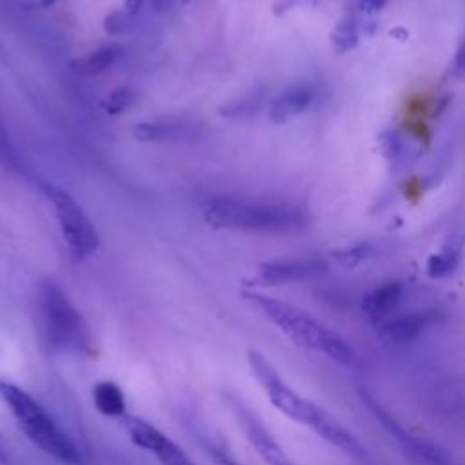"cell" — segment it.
I'll return each instance as SVG.
<instances>
[{
  "label": "cell",
  "instance_id": "cell-9",
  "mask_svg": "<svg viewBox=\"0 0 465 465\" xmlns=\"http://www.w3.org/2000/svg\"><path fill=\"white\" fill-rule=\"evenodd\" d=\"M238 423L242 425L247 440L263 460L265 465H294L282 445L274 440V436L260 423V420L240 401L232 403Z\"/></svg>",
  "mask_w": 465,
  "mask_h": 465
},
{
  "label": "cell",
  "instance_id": "cell-16",
  "mask_svg": "<svg viewBox=\"0 0 465 465\" xmlns=\"http://www.w3.org/2000/svg\"><path fill=\"white\" fill-rule=\"evenodd\" d=\"M133 138L138 142H167L180 140L187 129L183 124L173 122H138L133 125Z\"/></svg>",
  "mask_w": 465,
  "mask_h": 465
},
{
  "label": "cell",
  "instance_id": "cell-20",
  "mask_svg": "<svg viewBox=\"0 0 465 465\" xmlns=\"http://www.w3.org/2000/svg\"><path fill=\"white\" fill-rule=\"evenodd\" d=\"M138 98V93L131 85H120L113 89L102 102V107L109 114H122L125 113Z\"/></svg>",
  "mask_w": 465,
  "mask_h": 465
},
{
  "label": "cell",
  "instance_id": "cell-4",
  "mask_svg": "<svg viewBox=\"0 0 465 465\" xmlns=\"http://www.w3.org/2000/svg\"><path fill=\"white\" fill-rule=\"evenodd\" d=\"M40 336L53 352H80L89 349V329L65 291L53 280H44L36 294Z\"/></svg>",
  "mask_w": 465,
  "mask_h": 465
},
{
  "label": "cell",
  "instance_id": "cell-27",
  "mask_svg": "<svg viewBox=\"0 0 465 465\" xmlns=\"http://www.w3.org/2000/svg\"><path fill=\"white\" fill-rule=\"evenodd\" d=\"M42 2V5H45V7H49V5H53L56 0H40Z\"/></svg>",
  "mask_w": 465,
  "mask_h": 465
},
{
  "label": "cell",
  "instance_id": "cell-12",
  "mask_svg": "<svg viewBox=\"0 0 465 465\" xmlns=\"http://www.w3.org/2000/svg\"><path fill=\"white\" fill-rule=\"evenodd\" d=\"M314 100V87L311 84H294L282 91L269 104V118L272 124H285L289 118L302 114Z\"/></svg>",
  "mask_w": 465,
  "mask_h": 465
},
{
  "label": "cell",
  "instance_id": "cell-19",
  "mask_svg": "<svg viewBox=\"0 0 465 465\" xmlns=\"http://www.w3.org/2000/svg\"><path fill=\"white\" fill-rule=\"evenodd\" d=\"M374 252V247L372 243L369 242H360V243H354V245H349V247H341V249H336L332 251V258L336 260V263H340L341 267L345 269H354L358 267L360 263H363L365 260H369Z\"/></svg>",
  "mask_w": 465,
  "mask_h": 465
},
{
  "label": "cell",
  "instance_id": "cell-22",
  "mask_svg": "<svg viewBox=\"0 0 465 465\" xmlns=\"http://www.w3.org/2000/svg\"><path fill=\"white\" fill-rule=\"evenodd\" d=\"M450 76L456 80L465 78V38L460 42L454 58L450 62Z\"/></svg>",
  "mask_w": 465,
  "mask_h": 465
},
{
  "label": "cell",
  "instance_id": "cell-2",
  "mask_svg": "<svg viewBox=\"0 0 465 465\" xmlns=\"http://www.w3.org/2000/svg\"><path fill=\"white\" fill-rule=\"evenodd\" d=\"M202 216L214 229L291 232L303 229L307 216L302 209L287 203H260L214 196L202 202Z\"/></svg>",
  "mask_w": 465,
  "mask_h": 465
},
{
  "label": "cell",
  "instance_id": "cell-8",
  "mask_svg": "<svg viewBox=\"0 0 465 465\" xmlns=\"http://www.w3.org/2000/svg\"><path fill=\"white\" fill-rule=\"evenodd\" d=\"M327 272V263L322 258H287L265 262L258 267L252 285H283L292 282H303Z\"/></svg>",
  "mask_w": 465,
  "mask_h": 465
},
{
  "label": "cell",
  "instance_id": "cell-6",
  "mask_svg": "<svg viewBox=\"0 0 465 465\" xmlns=\"http://www.w3.org/2000/svg\"><path fill=\"white\" fill-rule=\"evenodd\" d=\"M42 191L54 209L58 229L67 247L69 258L74 263L84 262L100 245V236L94 223L67 191L51 183H44Z\"/></svg>",
  "mask_w": 465,
  "mask_h": 465
},
{
  "label": "cell",
  "instance_id": "cell-7",
  "mask_svg": "<svg viewBox=\"0 0 465 465\" xmlns=\"http://www.w3.org/2000/svg\"><path fill=\"white\" fill-rule=\"evenodd\" d=\"M120 421L129 440L136 447L153 454L160 461V465H194L189 454L174 440H171L165 432H162L147 420L125 412Z\"/></svg>",
  "mask_w": 465,
  "mask_h": 465
},
{
  "label": "cell",
  "instance_id": "cell-15",
  "mask_svg": "<svg viewBox=\"0 0 465 465\" xmlns=\"http://www.w3.org/2000/svg\"><path fill=\"white\" fill-rule=\"evenodd\" d=\"M93 403L104 416L122 418L125 414V396L114 381H98L93 389Z\"/></svg>",
  "mask_w": 465,
  "mask_h": 465
},
{
  "label": "cell",
  "instance_id": "cell-24",
  "mask_svg": "<svg viewBox=\"0 0 465 465\" xmlns=\"http://www.w3.org/2000/svg\"><path fill=\"white\" fill-rule=\"evenodd\" d=\"M389 0H360V11L363 15H376L380 13L385 5H387Z\"/></svg>",
  "mask_w": 465,
  "mask_h": 465
},
{
  "label": "cell",
  "instance_id": "cell-17",
  "mask_svg": "<svg viewBox=\"0 0 465 465\" xmlns=\"http://www.w3.org/2000/svg\"><path fill=\"white\" fill-rule=\"evenodd\" d=\"M358 40H360V27H358L356 15L352 11H347L332 27L331 44L334 51L347 53L358 45Z\"/></svg>",
  "mask_w": 465,
  "mask_h": 465
},
{
  "label": "cell",
  "instance_id": "cell-26",
  "mask_svg": "<svg viewBox=\"0 0 465 465\" xmlns=\"http://www.w3.org/2000/svg\"><path fill=\"white\" fill-rule=\"evenodd\" d=\"M7 463H9V460H7L5 452H4V449L0 447V465H7Z\"/></svg>",
  "mask_w": 465,
  "mask_h": 465
},
{
  "label": "cell",
  "instance_id": "cell-18",
  "mask_svg": "<svg viewBox=\"0 0 465 465\" xmlns=\"http://www.w3.org/2000/svg\"><path fill=\"white\" fill-rule=\"evenodd\" d=\"M378 147L381 156L391 163H400L407 156V140L401 134V131L389 127L380 133L378 136Z\"/></svg>",
  "mask_w": 465,
  "mask_h": 465
},
{
  "label": "cell",
  "instance_id": "cell-1",
  "mask_svg": "<svg viewBox=\"0 0 465 465\" xmlns=\"http://www.w3.org/2000/svg\"><path fill=\"white\" fill-rule=\"evenodd\" d=\"M243 296L302 349L323 354L341 367L360 365V356L352 345L307 311L256 291H243Z\"/></svg>",
  "mask_w": 465,
  "mask_h": 465
},
{
  "label": "cell",
  "instance_id": "cell-10",
  "mask_svg": "<svg viewBox=\"0 0 465 465\" xmlns=\"http://www.w3.org/2000/svg\"><path fill=\"white\" fill-rule=\"evenodd\" d=\"M434 320H436V312H430V311L392 314L391 318L376 325V332L383 341L392 345H401L416 340Z\"/></svg>",
  "mask_w": 465,
  "mask_h": 465
},
{
  "label": "cell",
  "instance_id": "cell-14",
  "mask_svg": "<svg viewBox=\"0 0 465 465\" xmlns=\"http://www.w3.org/2000/svg\"><path fill=\"white\" fill-rule=\"evenodd\" d=\"M124 54V49L116 44H109V45H102L94 51H91L89 54L76 58L71 62V71L78 76H96L102 74L104 71L111 69Z\"/></svg>",
  "mask_w": 465,
  "mask_h": 465
},
{
  "label": "cell",
  "instance_id": "cell-21",
  "mask_svg": "<svg viewBox=\"0 0 465 465\" xmlns=\"http://www.w3.org/2000/svg\"><path fill=\"white\" fill-rule=\"evenodd\" d=\"M133 18L134 16H131L127 11H113L111 15H107L105 16V20H104V29H105V33H109V35H124V33H127L129 31V27H131V24H133Z\"/></svg>",
  "mask_w": 465,
  "mask_h": 465
},
{
  "label": "cell",
  "instance_id": "cell-25",
  "mask_svg": "<svg viewBox=\"0 0 465 465\" xmlns=\"http://www.w3.org/2000/svg\"><path fill=\"white\" fill-rule=\"evenodd\" d=\"M147 0H125L124 4V11H127L131 16H136L138 13H142V9L145 7Z\"/></svg>",
  "mask_w": 465,
  "mask_h": 465
},
{
  "label": "cell",
  "instance_id": "cell-13",
  "mask_svg": "<svg viewBox=\"0 0 465 465\" xmlns=\"http://www.w3.org/2000/svg\"><path fill=\"white\" fill-rule=\"evenodd\" d=\"M461 252H463V236L452 234L450 238H447L443 242L440 251H436L429 256L427 265H425L427 274L434 280L450 276L461 262Z\"/></svg>",
  "mask_w": 465,
  "mask_h": 465
},
{
  "label": "cell",
  "instance_id": "cell-11",
  "mask_svg": "<svg viewBox=\"0 0 465 465\" xmlns=\"http://www.w3.org/2000/svg\"><path fill=\"white\" fill-rule=\"evenodd\" d=\"M405 296V283L401 280L385 282L372 291H369L361 298V312L374 323H381L383 320L396 314L401 300Z\"/></svg>",
  "mask_w": 465,
  "mask_h": 465
},
{
  "label": "cell",
  "instance_id": "cell-5",
  "mask_svg": "<svg viewBox=\"0 0 465 465\" xmlns=\"http://www.w3.org/2000/svg\"><path fill=\"white\" fill-rule=\"evenodd\" d=\"M247 361L254 380L265 391L267 400L283 416L309 427L311 430H316L323 423V420L329 416V412L323 407L316 405L314 401L296 392L262 352L251 349L247 352Z\"/></svg>",
  "mask_w": 465,
  "mask_h": 465
},
{
  "label": "cell",
  "instance_id": "cell-23",
  "mask_svg": "<svg viewBox=\"0 0 465 465\" xmlns=\"http://www.w3.org/2000/svg\"><path fill=\"white\" fill-rule=\"evenodd\" d=\"M0 158H2L7 165L18 167V156H16V153L11 149L9 140L5 138V133H4V127H2V125H0Z\"/></svg>",
  "mask_w": 465,
  "mask_h": 465
},
{
  "label": "cell",
  "instance_id": "cell-3",
  "mask_svg": "<svg viewBox=\"0 0 465 465\" xmlns=\"http://www.w3.org/2000/svg\"><path fill=\"white\" fill-rule=\"evenodd\" d=\"M0 400L33 445L64 465H82V454L74 441L29 392L0 378Z\"/></svg>",
  "mask_w": 465,
  "mask_h": 465
}]
</instances>
